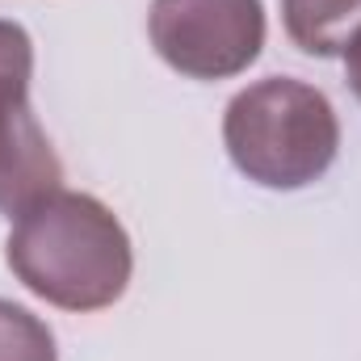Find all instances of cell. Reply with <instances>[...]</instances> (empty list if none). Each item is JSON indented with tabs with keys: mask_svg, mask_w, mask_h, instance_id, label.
I'll list each match as a JSON object with an SVG mask.
<instances>
[{
	"mask_svg": "<svg viewBox=\"0 0 361 361\" xmlns=\"http://www.w3.org/2000/svg\"><path fill=\"white\" fill-rule=\"evenodd\" d=\"M345 80H349V89H353V97L361 101V30L353 34L349 51H345Z\"/></svg>",
	"mask_w": 361,
	"mask_h": 361,
	"instance_id": "cell-7",
	"label": "cell"
},
{
	"mask_svg": "<svg viewBox=\"0 0 361 361\" xmlns=\"http://www.w3.org/2000/svg\"><path fill=\"white\" fill-rule=\"evenodd\" d=\"M0 361H59L47 319L8 298H0Z\"/></svg>",
	"mask_w": 361,
	"mask_h": 361,
	"instance_id": "cell-6",
	"label": "cell"
},
{
	"mask_svg": "<svg viewBox=\"0 0 361 361\" xmlns=\"http://www.w3.org/2000/svg\"><path fill=\"white\" fill-rule=\"evenodd\" d=\"M223 147L261 189H307L341 152V122L324 92L294 76H265L227 101Z\"/></svg>",
	"mask_w": 361,
	"mask_h": 361,
	"instance_id": "cell-2",
	"label": "cell"
},
{
	"mask_svg": "<svg viewBox=\"0 0 361 361\" xmlns=\"http://www.w3.org/2000/svg\"><path fill=\"white\" fill-rule=\"evenodd\" d=\"M34 42L0 17V214L17 219L38 197L63 189V164L34 118Z\"/></svg>",
	"mask_w": 361,
	"mask_h": 361,
	"instance_id": "cell-4",
	"label": "cell"
},
{
	"mask_svg": "<svg viewBox=\"0 0 361 361\" xmlns=\"http://www.w3.org/2000/svg\"><path fill=\"white\" fill-rule=\"evenodd\" d=\"M147 34L156 55L185 80H231L261 59V0H152Z\"/></svg>",
	"mask_w": 361,
	"mask_h": 361,
	"instance_id": "cell-3",
	"label": "cell"
},
{
	"mask_svg": "<svg viewBox=\"0 0 361 361\" xmlns=\"http://www.w3.org/2000/svg\"><path fill=\"white\" fill-rule=\"evenodd\" d=\"M286 38L315 59H336L361 30V0H281Z\"/></svg>",
	"mask_w": 361,
	"mask_h": 361,
	"instance_id": "cell-5",
	"label": "cell"
},
{
	"mask_svg": "<svg viewBox=\"0 0 361 361\" xmlns=\"http://www.w3.org/2000/svg\"><path fill=\"white\" fill-rule=\"evenodd\" d=\"M4 261L13 277L59 311L114 307L135 269L130 235L92 193L55 189L13 219Z\"/></svg>",
	"mask_w": 361,
	"mask_h": 361,
	"instance_id": "cell-1",
	"label": "cell"
}]
</instances>
